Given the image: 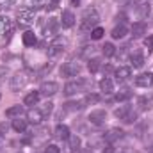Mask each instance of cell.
I'll return each instance as SVG.
<instances>
[{
	"label": "cell",
	"instance_id": "22",
	"mask_svg": "<svg viewBox=\"0 0 153 153\" xmlns=\"http://www.w3.org/2000/svg\"><path fill=\"white\" fill-rule=\"evenodd\" d=\"M100 89L105 93V94H109V93H112V89H114V84H112V80L111 78H102L100 80Z\"/></svg>",
	"mask_w": 153,
	"mask_h": 153
},
{
	"label": "cell",
	"instance_id": "7",
	"mask_svg": "<svg viewBox=\"0 0 153 153\" xmlns=\"http://www.w3.org/2000/svg\"><path fill=\"white\" fill-rule=\"evenodd\" d=\"M84 84H85L84 80H78V82H76V80L75 82H68V84L64 85V94H66V96H73V94H76V93L82 89Z\"/></svg>",
	"mask_w": 153,
	"mask_h": 153
},
{
	"label": "cell",
	"instance_id": "37",
	"mask_svg": "<svg viewBox=\"0 0 153 153\" xmlns=\"http://www.w3.org/2000/svg\"><path fill=\"white\" fill-rule=\"evenodd\" d=\"M150 14V4H143L141 5V16L144 18V16H148Z\"/></svg>",
	"mask_w": 153,
	"mask_h": 153
},
{
	"label": "cell",
	"instance_id": "47",
	"mask_svg": "<svg viewBox=\"0 0 153 153\" xmlns=\"http://www.w3.org/2000/svg\"><path fill=\"white\" fill-rule=\"evenodd\" d=\"M71 4H73V5H78V4H80V0H71Z\"/></svg>",
	"mask_w": 153,
	"mask_h": 153
},
{
	"label": "cell",
	"instance_id": "13",
	"mask_svg": "<svg viewBox=\"0 0 153 153\" xmlns=\"http://www.w3.org/2000/svg\"><path fill=\"white\" fill-rule=\"evenodd\" d=\"M123 130L121 128H112V130H109L105 135H103V139H105V143H114V141H119L121 137H123Z\"/></svg>",
	"mask_w": 153,
	"mask_h": 153
},
{
	"label": "cell",
	"instance_id": "28",
	"mask_svg": "<svg viewBox=\"0 0 153 153\" xmlns=\"http://www.w3.org/2000/svg\"><path fill=\"white\" fill-rule=\"evenodd\" d=\"M68 148H70L71 152H78V148H80V139H78L76 135H70V139H68Z\"/></svg>",
	"mask_w": 153,
	"mask_h": 153
},
{
	"label": "cell",
	"instance_id": "45",
	"mask_svg": "<svg viewBox=\"0 0 153 153\" xmlns=\"http://www.w3.org/2000/svg\"><path fill=\"white\" fill-rule=\"evenodd\" d=\"M125 18H126V16H125V14H123V13H121V14H117V16H116V20H117V22H121V23H123V22H125Z\"/></svg>",
	"mask_w": 153,
	"mask_h": 153
},
{
	"label": "cell",
	"instance_id": "10",
	"mask_svg": "<svg viewBox=\"0 0 153 153\" xmlns=\"http://www.w3.org/2000/svg\"><path fill=\"white\" fill-rule=\"evenodd\" d=\"M135 84L139 85V87H150L153 84V73H141V75L135 78Z\"/></svg>",
	"mask_w": 153,
	"mask_h": 153
},
{
	"label": "cell",
	"instance_id": "39",
	"mask_svg": "<svg viewBox=\"0 0 153 153\" xmlns=\"http://www.w3.org/2000/svg\"><path fill=\"white\" fill-rule=\"evenodd\" d=\"M7 75H9V70H7V68H0V84L5 80V76Z\"/></svg>",
	"mask_w": 153,
	"mask_h": 153
},
{
	"label": "cell",
	"instance_id": "48",
	"mask_svg": "<svg viewBox=\"0 0 153 153\" xmlns=\"http://www.w3.org/2000/svg\"><path fill=\"white\" fill-rule=\"evenodd\" d=\"M52 2H53V4H59V2H61V0H52Z\"/></svg>",
	"mask_w": 153,
	"mask_h": 153
},
{
	"label": "cell",
	"instance_id": "12",
	"mask_svg": "<svg viewBox=\"0 0 153 153\" xmlns=\"http://www.w3.org/2000/svg\"><path fill=\"white\" fill-rule=\"evenodd\" d=\"M85 107V102L84 100H75V102H68L64 103V111L66 112H78Z\"/></svg>",
	"mask_w": 153,
	"mask_h": 153
},
{
	"label": "cell",
	"instance_id": "31",
	"mask_svg": "<svg viewBox=\"0 0 153 153\" xmlns=\"http://www.w3.org/2000/svg\"><path fill=\"white\" fill-rule=\"evenodd\" d=\"M130 98H132V91H128V89L119 91V93L116 94V102H126V100H130Z\"/></svg>",
	"mask_w": 153,
	"mask_h": 153
},
{
	"label": "cell",
	"instance_id": "33",
	"mask_svg": "<svg viewBox=\"0 0 153 153\" xmlns=\"http://www.w3.org/2000/svg\"><path fill=\"white\" fill-rule=\"evenodd\" d=\"M85 103H89V105H94V103H98L100 102V94H94V93H89L87 96H85V100H84Z\"/></svg>",
	"mask_w": 153,
	"mask_h": 153
},
{
	"label": "cell",
	"instance_id": "21",
	"mask_svg": "<svg viewBox=\"0 0 153 153\" xmlns=\"http://www.w3.org/2000/svg\"><path fill=\"white\" fill-rule=\"evenodd\" d=\"M126 32H128V29L121 23V25H116L114 29H112L111 36H112L114 39H121V38H125V36H126Z\"/></svg>",
	"mask_w": 153,
	"mask_h": 153
},
{
	"label": "cell",
	"instance_id": "44",
	"mask_svg": "<svg viewBox=\"0 0 153 153\" xmlns=\"http://www.w3.org/2000/svg\"><path fill=\"white\" fill-rule=\"evenodd\" d=\"M102 153H114V146H111V144H109V146H105Z\"/></svg>",
	"mask_w": 153,
	"mask_h": 153
},
{
	"label": "cell",
	"instance_id": "16",
	"mask_svg": "<svg viewBox=\"0 0 153 153\" xmlns=\"http://www.w3.org/2000/svg\"><path fill=\"white\" fill-rule=\"evenodd\" d=\"M59 25H61V22H59L57 18H50V20H48V25H46V29H45V34H46V36H53V34H57Z\"/></svg>",
	"mask_w": 153,
	"mask_h": 153
},
{
	"label": "cell",
	"instance_id": "26",
	"mask_svg": "<svg viewBox=\"0 0 153 153\" xmlns=\"http://www.w3.org/2000/svg\"><path fill=\"white\" fill-rule=\"evenodd\" d=\"M13 128H14L16 132H25V128H27V119H22V117L13 119Z\"/></svg>",
	"mask_w": 153,
	"mask_h": 153
},
{
	"label": "cell",
	"instance_id": "30",
	"mask_svg": "<svg viewBox=\"0 0 153 153\" xmlns=\"http://www.w3.org/2000/svg\"><path fill=\"white\" fill-rule=\"evenodd\" d=\"M130 111H132V109H130V105H121L119 109H116V111H114V116H116V117H119V119H123V117L128 114Z\"/></svg>",
	"mask_w": 153,
	"mask_h": 153
},
{
	"label": "cell",
	"instance_id": "35",
	"mask_svg": "<svg viewBox=\"0 0 153 153\" xmlns=\"http://www.w3.org/2000/svg\"><path fill=\"white\" fill-rule=\"evenodd\" d=\"M135 119H137V114H135V112H132V111H130L128 114H126L125 117H123V121H125L126 125H130V123H134Z\"/></svg>",
	"mask_w": 153,
	"mask_h": 153
},
{
	"label": "cell",
	"instance_id": "3",
	"mask_svg": "<svg viewBox=\"0 0 153 153\" xmlns=\"http://www.w3.org/2000/svg\"><path fill=\"white\" fill-rule=\"evenodd\" d=\"M34 23V11L23 7L18 11V25L20 27H30Z\"/></svg>",
	"mask_w": 153,
	"mask_h": 153
},
{
	"label": "cell",
	"instance_id": "2",
	"mask_svg": "<svg viewBox=\"0 0 153 153\" xmlns=\"http://www.w3.org/2000/svg\"><path fill=\"white\" fill-rule=\"evenodd\" d=\"M29 84V76L27 73H16V75L11 76V82H9V89L13 91V93H18V91H22L25 85Z\"/></svg>",
	"mask_w": 153,
	"mask_h": 153
},
{
	"label": "cell",
	"instance_id": "20",
	"mask_svg": "<svg viewBox=\"0 0 153 153\" xmlns=\"http://www.w3.org/2000/svg\"><path fill=\"white\" fill-rule=\"evenodd\" d=\"M39 98H41V94H39V91H32V93H29V94L25 96V100H23V103H25V105H29V107H34V105H38Z\"/></svg>",
	"mask_w": 153,
	"mask_h": 153
},
{
	"label": "cell",
	"instance_id": "38",
	"mask_svg": "<svg viewBox=\"0 0 153 153\" xmlns=\"http://www.w3.org/2000/svg\"><path fill=\"white\" fill-rule=\"evenodd\" d=\"M144 46H146L150 52L153 50V34H152V36H148V38L144 39Z\"/></svg>",
	"mask_w": 153,
	"mask_h": 153
},
{
	"label": "cell",
	"instance_id": "24",
	"mask_svg": "<svg viewBox=\"0 0 153 153\" xmlns=\"http://www.w3.org/2000/svg\"><path fill=\"white\" fill-rule=\"evenodd\" d=\"M100 68H102V61H100L98 57H93V59L87 61V70H89L91 73H96Z\"/></svg>",
	"mask_w": 153,
	"mask_h": 153
},
{
	"label": "cell",
	"instance_id": "1",
	"mask_svg": "<svg viewBox=\"0 0 153 153\" xmlns=\"http://www.w3.org/2000/svg\"><path fill=\"white\" fill-rule=\"evenodd\" d=\"M80 20H82V22H80V29H82L84 32H91V30L98 25L100 16H98L96 9L89 7V9H85V11H84V14H82V18H80Z\"/></svg>",
	"mask_w": 153,
	"mask_h": 153
},
{
	"label": "cell",
	"instance_id": "29",
	"mask_svg": "<svg viewBox=\"0 0 153 153\" xmlns=\"http://www.w3.org/2000/svg\"><path fill=\"white\" fill-rule=\"evenodd\" d=\"M102 53H103L105 57H112V55L116 53L114 45H112V43H105V45L102 46Z\"/></svg>",
	"mask_w": 153,
	"mask_h": 153
},
{
	"label": "cell",
	"instance_id": "36",
	"mask_svg": "<svg viewBox=\"0 0 153 153\" xmlns=\"http://www.w3.org/2000/svg\"><path fill=\"white\" fill-rule=\"evenodd\" d=\"M13 7V0H0V11H9Z\"/></svg>",
	"mask_w": 153,
	"mask_h": 153
},
{
	"label": "cell",
	"instance_id": "17",
	"mask_svg": "<svg viewBox=\"0 0 153 153\" xmlns=\"http://www.w3.org/2000/svg\"><path fill=\"white\" fill-rule=\"evenodd\" d=\"M130 62H132L134 68H143V64H144V55H143V52H141V50H135V52L130 55Z\"/></svg>",
	"mask_w": 153,
	"mask_h": 153
},
{
	"label": "cell",
	"instance_id": "34",
	"mask_svg": "<svg viewBox=\"0 0 153 153\" xmlns=\"http://www.w3.org/2000/svg\"><path fill=\"white\" fill-rule=\"evenodd\" d=\"M150 103H152V98H148V96H141L139 98V107L144 111V109H148L150 107Z\"/></svg>",
	"mask_w": 153,
	"mask_h": 153
},
{
	"label": "cell",
	"instance_id": "4",
	"mask_svg": "<svg viewBox=\"0 0 153 153\" xmlns=\"http://www.w3.org/2000/svg\"><path fill=\"white\" fill-rule=\"evenodd\" d=\"M66 45H68V41H66L64 38H55L50 45H48V55L53 57V55L61 53V52L66 48Z\"/></svg>",
	"mask_w": 153,
	"mask_h": 153
},
{
	"label": "cell",
	"instance_id": "23",
	"mask_svg": "<svg viewBox=\"0 0 153 153\" xmlns=\"http://www.w3.org/2000/svg\"><path fill=\"white\" fill-rule=\"evenodd\" d=\"M22 114H23V107L22 105H13V107H9L5 111V116L7 117H20Z\"/></svg>",
	"mask_w": 153,
	"mask_h": 153
},
{
	"label": "cell",
	"instance_id": "18",
	"mask_svg": "<svg viewBox=\"0 0 153 153\" xmlns=\"http://www.w3.org/2000/svg\"><path fill=\"white\" fill-rule=\"evenodd\" d=\"M11 30H13L11 20H9L7 16H2V14H0V36H5V34H9Z\"/></svg>",
	"mask_w": 153,
	"mask_h": 153
},
{
	"label": "cell",
	"instance_id": "43",
	"mask_svg": "<svg viewBox=\"0 0 153 153\" xmlns=\"http://www.w3.org/2000/svg\"><path fill=\"white\" fill-rule=\"evenodd\" d=\"M7 132V125L5 123H0V135H4Z\"/></svg>",
	"mask_w": 153,
	"mask_h": 153
},
{
	"label": "cell",
	"instance_id": "27",
	"mask_svg": "<svg viewBox=\"0 0 153 153\" xmlns=\"http://www.w3.org/2000/svg\"><path fill=\"white\" fill-rule=\"evenodd\" d=\"M23 4H25V7H27V9L36 11V9L41 7V5H45V0H25Z\"/></svg>",
	"mask_w": 153,
	"mask_h": 153
},
{
	"label": "cell",
	"instance_id": "40",
	"mask_svg": "<svg viewBox=\"0 0 153 153\" xmlns=\"http://www.w3.org/2000/svg\"><path fill=\"white\" fill-rule=\"evenodd\" d=\"M45 153H59V148H57L55 144H50V146H46Z\"/></svg>",
	"mask_w": 153,
	"mask_h": 153
},
{
	"label": "cell",
	"instance_id": "15",
	"mask_svg": "<svg viewBox=\"0 0 153 153\" xmlns=\"http://www.w3.org/2000/svg\"><path fill=\"white\" fill-rule=\"evenodd\" d=\"M61 25L66 27V29L73 27V25H75V14H73L71 11H64V13H62V18H61Z\"/></svg>",
	"mask_w": 153,
	"mask_h": 153
},
{
	"label": "cell",
	"instance_id": "9",
	"mask_svg": "<svg viewBox=\"0 0 153 153\" xmlns=\"http://www.w3.org/2000/svg\"><path fill=\"white\" fill-rule=\"evenodd\" d=\"M114 76H116L117 82H125V80H128V78L132 76V68H128V66H119L114 71Z\"/></svg>",
	"mask_w": 153,
	"mask_h": 153
},
{
	"label": "cell",
	"instance_id": "42",
	"mask_svg": "<svg viewBox=\"0 0 153 153\" xmlns=\"http://www.w3.org/2000/svg\"><path fill=\"white\" fill-rule=\"evenodd\" d=\"M50 112H52V103H46L43 109V114H50Z\"/></svg>",
	"mask_w": 153,
	"mask_h": 153
},
{
	"label": "cell",
	"instance_id": "41",
	"mask_svg": "<svg viewBox=\"0 0 153 153\" xmlns=\"http://www.w3.org/2000/svg\"><path fill=\"white\" fill-rule=\"evenodd\" d=\"M50 71H52V64H46V66H45V68L39 71V76H38V78H41V76L45 75V73H50Z\"/></svg>",
	"mask_w": 153,
	"mask_h": 153
},
{
	"label": "cell",
	"instance_id": "19",
	"mask_svg": "<svg viewBox=\"0 0 153 153\" xmlns=\"http://www.w3.org/2000/svg\"><path fill=\"white\" fill-rule=\"evenodd\" d=\"M55 137L61 141H68L70 139V128L66 125H57L55 126Z\"/></svg>",
	"mask_w": 153,
	"mask_h": 153
},
{
	"label": "cell",
	"instance_id": "11",
	"mask_svg": "<svg viewBox=\"0 0 153 153\" xmlns=\"http://www.w3.org/2000/svg\"><path fill=\"white\" fill-rule=\"evenodd\" d=\"M105 119H107V112L105 111H93L89 114V121L93 125H102V123H105Z\"/></svg>",
	"mask_w": 153,
	"mask_h": 153
},
{
	"label": "cell",
	"instance_id": "8",
	"mask_svg": "<svg viewBox=\"0 0 153 153\" xmlns=\"http://www.w3.org/2000/svg\"><path fill=\"white\" fill-rule=\"evenodd\" d=\"M43 119H45V114H43V111L30 107V111L27 112V121H29V123H34V125H39Z\"/></svg>",
	"mask_w": 153,
	"mask_h": 153
},
{
	"label": "cell",
	"instance_id": "25",
	"mask_svg": "<svg viewBox=\"0 0 153 153\" xmlns=\"http://www.w3.org/2000/svg\"><path fill=\"white\" fill-rule=\"evenodd\" d=\"M23 45L25 46H34L36 43H38V39H36V34L34 32H30V30H27L25 34H23Z\"/></svg>",
	"mask_w": 153,
	"mask_h": 153
},
{
	"label": "cell",
	"instance_id": "5",
	"mask_svg": "<svg viewBox=\"0 0 153 153\" xmlns=\"http://www.w3.org/2000/svg\"><path fill=\"white\" fill-rule=\"evenodd\" d=\"M80 73V64L75 61H70V62H64L61 66V75L62 76H76Z\"/></svg>",
	"mask_w": 153,
	"mask_h": 153
},
{
	"label": "cell",
	"instance_id": "6",
	"mask_svg": "<svg viewBox=\"0 0 153 153\" xmlns=\"http://www.w3.org/2000/svg\"><path fill=\"white\" fill-rule=\"evenodd\" d=\"M59 91V85L55 84V82H45V84H41V87H39V94L41 96H53L55 93Z\"/></svg>",
	"mask_w": 153,
	"mask_h": 153
},
{
	"label": "cell",
	"instance_id": "32",
	"mask_svg": "<svg viewBox=\"0 0 153 153\" xmlns=\"http://www.w3.org/2000/svg\"><path fill=\"white\" fill-rule=\"evenodd\" d=\"M103 34H105V30H103L102 27H94V29L91 30V39L98 41V39H102V38H103Z\"/></svg>",
	"mask_w": 153,
	"mask_h": 153
},
{
	"label": "cell",
	"instance_id": "14",
	"mask_svg": "<svg viewBox=\"0 0 153 153\" xmlns=\"http://www.w3.org/2000/svg\"><path fill=\"white\" fill-rule=\"evenodd\" d=\"M146 34V23L144 22H135L132 25V36L137 39V38H143Z\"/></svg>",
	"mask_w": 153,
	"mask_h": 153
},
{
	"label": "cell",
	"instance_id": "46",
	"mask_svg": "<svg viewBox=\"0 0 153 153\" xmlns=\"http://www.w3.org/2000/svg\"><path fill=\"white\" fill-rule=\"evenodd\" d=\"M103 71H105V73H111V71H112V66H111V64H107V66L103 68Z\"/></svg>",
	"mask_w": 153,
	"mask_h": 153
}]
</instances>
